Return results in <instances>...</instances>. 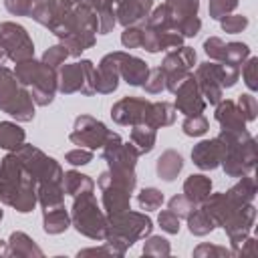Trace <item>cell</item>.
I'll return each instance as SVG.
<instances>
[{
  "instance_id": "6da1fadb",
  "label": "cell",
  "mask_w": 258,
  "mask_h": 258,
  "mask_svg": "<svg viewBox=\"0 0 258 258\" xmlns=\"http://www.w3.org/2000/svg\"><path fill=\"white\" fill-rule=\"evenodd\" d=\"M36 179L20 161V157L10 151L0 163V202L14 208L20 214H28L38 204Z\"/></svg>"
},
{
  "instance_id": "30bf717a",
  "label": "cell",
  "mask_w": 258,
  "mask_h": 258,
  "mask_svg": "<svg viewBox=\"0 0 258 258\" xmlns=\"http://www.w3.org/2000/svg\"><path fill=\"white\" fill-rule=\"evenodd\" d=\"M198 60V54L191 46H177V48H171L163 62H161V71L165 75V89L169 93H175V89L191 75V69Z\"/></svg>"
},
{
  "instance_id": "44dd1931",
  "label": "cell",
  "mask_w": 258,
  "mask_h": 258,
  "mask_svg": "<svg viewBox=\"0 0 258 258\" xmlns=\"http://www.w3.org/2000/svg\"><path fill=\"white\" fill-rule=\"evenodd\" d=\"M147 73H149V67H147V62L143 58L119 50V77L127 85L141 87L145 83V79H147Z\"/></svg>"
},
{
  "instance_id": "681fc988",
  "label": "cell",
  "mask_w": 258,
  "mask_h": 258,
  "mask_svg": "<svg viewBox=\"0 0 258 258\" xmlns=\"http://www.w3.org/2000/svg\"><path fill=\"white\" fill-rule=\"evenodd\" d=\"M194 208H196V204H191L183 194H181V196H173V198L169 200V210H171L177 218H187Z\"/></svg>"
},
{
  "instance_id": "5bb4252c",
  "label": "cell",
  "mask_w": 258,
  "mask_h": 258,
  "mask_svg": "<svg viewBox=\"0 0 258 258\" xmlns=\"http://www.w3.org/2000/svg\"><path fill=\"white\" fill-rule=\"evenodd\" d=\"M149 103L151 101L139 97H123L111 107V117L117 125H143Z\"/></svg>"
},
{
  "instance_id": "74e56055",
  "label": "cell",
  "mask_w": 258,
  "mask_h": 258,
  "mask_svg": "<svg viewBox=\"0 0 258 258\" xmlns=\"http://www.w3.org/2000/svg\"><path fill=\"white\" fill-rule=\"evenodd\" d=\"M216 71H218V79H220L222 89L234 87L238 77H240V67L230 64V62H216Z\"/></svg>"
},
{
  "instance_id": "ab89813d",
  "label": "cell",
  "mask_w": 258,
  "mask_h": 258,
  "mask_svg": "<svg viewBox=\"0 0 258 258\" xmlns=\"http://www.w3.org/2000/svg\"><path fill=\"white\" fill-rule=\"evenodd\" d=\"M238 4H240V0H210L208 12L214 20H222L224 16L232 14Z\"/></svg>"
},
{
  "instance_id": "4316f807",
  "label": "cell",
  "mask_w": 258,
  "mask_h": 258,
  "mask_svg": "<svg viewBox=\"0 0 258 258\" xmlns=\"http://www.w3.org/2000/svg\"><path fill=\"white\" fill-rule=\"evenodd\" d=\"M173 121H175V107L167 101H155V103H149L143 125H149L153 129H161V127L171 125Z\"/></svg>"
},
{
  "instance_id": "e575fe53",
  "label": "cell",
  "mask_w": 258,
  "mask_h": 258,
  "mask_svg": "<svg viewBox=\"0 0 258 258\" xmlns=\"http://www.w3.org/2000/svg\"><path fill=\"white\" fill-rule=\"evenodd\" d=\"M181 129H183V133L187 137H202V135L208 133L210 123L202 113L200 115H187L183 119V123H181Z\"/></svg>"
},
{
  "instance_id": "52a82bcc",
  "label": "cell",
  "mask_w": 258,
  "mask_h": 258,
  "mask_svg": "<svg viewBox=\"0 0 258 258\" xmlns=\"http://www.w3.org/2000/svg\"><path fill=\"white\" fill-rule=\"evenodd\" d=\"M56 89L62 95H95V64L89 58L60 64L56 73Z\"/></svg>"
},
{
  "instance_id": "4dcf8cb0",
  "label": "cell",
  "mask_w": 258,
  "mask_h": 258,
  "mask_svg": "<svg viewBox=\"0 0 258 258\" xmlns=\"http://www.w3.org/2000/svg\"><path fill=\"white\" fill-rule=\"evenodd\" d=\"M26 139L24 129L14 121H0V147L6 151H16Z\"/></svg>"
},
{
  "instance_id": "f907efd6",
  "label": "cell",
  "mask_w": 258,
  "mask_h": 258,
  "mask_svg": "<svg viewBox=\"0 0 258 258\" xmlns=\"http://www.w3.org/2000/svg\"><path fill=\"white\" fill-rule=\"evenodd\" d=\"M157 222H159L161 230L167 232V234H177V232H179V218H177L171 210H163V212H159Z\"/></svg>"
},
{
  "instance_id": "2e32d148",
  "label": "cell",
  "mask_w": 258,
  "mask_h": 258,
  "mask_svg": "<svg viewBox=\"0 0 258 258\" xmlns=\"http://www.w3.org/2000/svg\"><path fill=\"white\" fill-rule=\"evenodd\" d=\"M175 111H179V113H183L185 117L187 115H200V113H204L206 111V99L202 97V93H200V87H198V83H196V79H194V75H189L177 89H175Z\"/></svg>"
},
{
  "instance_id": "ba28073f",
  "label": "cell",
  "mask_w": 258,
  "mask_h": 258,
  "mask_svg": "<svg viewBox=\"0 0 258 258\" xmlns=\"http://www.w3.org/2000/svg\"><path fill=\"white\" fill-rule=\"evenodd\" d=\"M167 24L177 30L183 38L196 36L202 28V20L198 16L200 0H165L163 2Z\"/></svg>"
},
{
  "instance_id": "7c38bea8",
  "label": "cell",
  "mask_w": 258,
  "mask_h": 258,
  "mask_svg": "<svg viewBox=\"0 0 258 258\" xmlns=\"http://www.w3.org/2000/svg\"><path fill=\"white\" fill-rule=\"evenodd\" d=\"M113 131L107 129V125L91 115H81L75 119V127L69 135L71 143L83 147V149H91V151H97V149H103V145L107 143L109 135Z\"/></svg>"
},
{
  "instance_id": "277c9868",
  "label": "cell",
  "mask_w": 258,
  "mask_h": 258,
  "mask_svg": "<svg viewBox=\"0 0 258 258\" xmlns=\"http://www.w3.org/2000/svg\"><path fill=\"white\" fill-rule=\"evenodd\" d=\"M14 75L30 91L34 105L46 107L54 101V93L58 91L56 89V69L44 64L42 60H34V56H32L28 60L16 62Z\"/></svg>"
},
{
  "instance_id": "4fadbf2b",
  "label": "cell",
  "mask_w": 258,
  "mask_h": 258,
  "mask_svg": "<svg viewBox=\"0 0 258 258\" xmlns=\"http://www.w3.org/2000/svg\"><path fill=\"white\" fill-rule=\"evenodd\" d=\"M139 157V149L133 143H125L119 133H111L103 145V159L109 163V169H135Z\"/></svg>"
},
{
  "instance_id": "484cf974",
  "label": "cell",
  "mask_w": 258,
  "mask_h": 258,
  "mask_svg": "<svg viewBox=\"0 0 258 258\" xmlns=\"http://www.w3.org/2000/svg\"><path fill=\"white\" fill-rule=\"evenodd\" d=\"M183 169V157L175 151V149H165L159 157H157V163H155V171H157V177L163 179V181H173L179 171Z\"/></svg>"
},
{
  "instance_id": "11a10c76",
  "label": "cell",
  "mask_w": 258,
  "mask_h": 258,
  "mask_svg": "<svg viewBox=\"0 0 258 258\" xmlns=\"http://www.w3.org/2000/svg\"><path fill=\"white\" fill-rule=\"evenodd\" d=\"M73 2H77V4H85V6H91V8L97 10L105 0H73Z\"/></svg>"
},
{
  "instance_id": "9c48e42d",
  "label": "cell",
  "mask_w": 258,
  "mask_h": 258,
  "mask_svg": "<svg viewBox=\"0 0 258 258\" xmlns=\"http://www.w3.org/2000/svg\"><path fill=\"white\" fill-rule=\"evenodd\" d=\"M14 153L20 157V161L26 165V169L34 175L36 183H42V181H62L64 171L58 165V161L48 157L38 147L22 143Z\"/></svg>"
},
{
  "instance_id": "603a6c76",
  "label": "cell",
  "mask_w": 258,
  "mask_h": 258,
  "mask_svg": "<svg viewBox=\"0 0 258 258\" xmlns=\"http://www.w3.org/2000/svg\"><path fill=\"white\" fill-rule=\"evenodd\" d=\"M216 121L220 123V127L224 131H242L246 129V119L242 115V111L238 109L236 101H230V99H222L218 105H216Z\"/></svg>"
},
{
  "instance_id": "f6af8a7d",
  "label": "cell",
  "mask_w": 258,
  "mask_h": 258,
  "mask_svg": "<svg viewBox=\"0 0 258 258\" xmlns=\"http://www.w3.org/2000/svg\"><path fill=\"white\" fill-rule=\"evenodd\" d=\"M38 0H4V6L14 16H30Z\"/></svg>"
},
{
  "instance_id": "9a60e30c",
  "label": "cell",
  "mask_w": 258,
  "mask_h": 258,
  "mask_svg": "<svg viewBox=\"0 0 258 258\" xmlns=\"http://www.w3.org/2000/svg\"><path fill=\"white\" fill-rule=\"evenodd\" d=\"M115 12V20L121 26L143 24L151 14L153 0H109Z\"/></svg>"
},
{
  "instance_id": "816d5d0a",
  "label": "cell",
  "mask_w": 258,
  "mask_h": 258,
  "mask_svg": "<svg viewBox=\"0 0 258 258\" xmlns=\"http://www.w3.org/2000/svg\"><path fill=\"white\" fill-rule=\"evenodd\" d=\"M64 161L71 163V165H87V163L93 161V151H91V149H83V147L71 149V151L64 155Z\"/></svg>"
},
{
  "instance_id": "8fae6325",
  "label": "cell",
  "mask_w": 258,
  "mask_h": 258,
  "mask_svg": "<svg viewBox=\"0 0 258 258\" xmlns=\"http://www.w3.org/2000/svg\"><path fill=\"white\" fill-rule=\"evenodd\" d=\"M0 52L14 60H28L34 56V42L24 26L16 22H0Z\"/></svg>"
},
{
  "instance_id": "d590c367",
  "label": "cell",
  "mask_w": 258,
  "mask_h": 258,
  "mask_svg": "<svg viewBox=\"0 0 258 258\" xmlns=\"http://www.w3.org/2000/svg\"><path fill=\"white\" fill-rule=\"evenodd\" d=\"M143 254L145 256H157V258H161V256H169L171 254V246H169V242L165 240V238H161V236H147L145 238V244H143Z\"/></svg>"
},
{
  "instance_id": "5b68a950",
  "label": "cell",
  "mask_w": 258,
  "mask_h": 258,
  "mask_svg": "<svg viewBox=\"0 0 258 258\" xmlns=\"http://www.w3.org/2000/svg\"><path fill=\"white\" fill-rule=\"evenodd\" d=\"M0 111L14 117L18 123L34 119V101L30 91L16 79L14 71L0 64Z\"/></svg>"
},
{
  "instance_id": "bcb514c9",
  "label": "cell",
  "mask_w": 258,
  "mask_h": 258,
  "mask_svg": "<svg viewBox=\"0 0 258 258\" xmlns=\"http://www.w3.org/2000/svg\"><path fill=\"white\" fill-rule=\"evenodd\" d=\"M210 256L228 258V256H232V250H228L224 246H214V244H200L194 248V258H210Z\"/></svg>"
},
{
  "instance_id": "db71d44e",
  "label": "cell",
  "mask_w": 258,
  "mask_h": 258,
  "mask_svg": "<svg viewBox=\"0 0 258 258\" xmlns=\"http://www.w3.org/2000/svg\"><path fill=\"white\" fill-rule=\"evenodd\" d=\"M95 254H107V256H117L115 254V250L109 246V244H105V246H99V248H85V250H79V258L81 256H95Z\"/></svg>"
},
{
  "instance_id": "83f0119b",
  "label": "cell",
  "mask_w": 258,
  "mask_h": 258,
  "mask_svg": "<svg viewBox=\"0 0 258 258\" xmlns=\"http://www.w3.org/2000/svg\"><path fill=\"white\" fill-rule=\"evenodd\" d=\"M36 198L42 210H52L64 206V185L62 181H42L36 185Z\"/></svg>"
},
{
  "instance_id": "d6986e66",
  "label": "cell",
  "mask_w": 258,
  "mask_h": 258,
  "mask_svg": "<svg viewBox=\"0 0 258 258\" xmlns=\"http://www.w3.org/2000/svg\"><path fill=\"white\" fill-rule=\"evenodd\" d=\"M198 87H200V93L202 97L206 99V103L210 105H218L222 101V85H220V79H218V71H216V62L214 60H208V62H200L198 69H196V75H194Z\"/></svg>"
},
{
  "instance_id": "f35d334b",
  "label": "cell",
  "mask_w": 258,
  "mask_h": 258,
  "mask_svg": "<svg viewBox=\"0 0 258 258\" xmlns=\"http://www.w3.org/2000/svg\"><path fill=\"white\" fill-rule=\"evenodd\" d=\"M141 87H143V89H145V93H149V95H157V93L165 91V75H163L161 67L149 69L147 79H145V83H143Z\"/></svg>"
},
{
  "instance_id": "7dc6e473",
  "label": "cell",
  "mask_w": 258,
  "mask_h": 258,
  "mask_svg": "<svg viewBox=\"0 0 258 258\" xmlns=\"http://www.w3.org/2000/svg\"><path fill=\"white\" fill-rule=\"evenodd\" d=\"M224 46H226V42L220 36H210L208 40H204V50L210 56V60H214V62H222V58H224Z\"/></svg>"
},
{
  "instance_id": "60d3db41",
  "label": "cell",
  "mask_w": 258,
  "mask_h": 258,
  "mask_svg": "<svg viewBox=\"0 0 258 258\" xmlns=\"http://www.w3.org/2000/svg\"><path fill=\"white\" fill-rule=\"evenodd\" d=\"M244 69H242V79L246 83V87L250 91H258V58L256 56H248L244 62Z\"/></svg>"
},
{
  "instance_id": "f1b7e54d",
  "label": "cell",
  "mask_w": 258,
  "mask_h": 258,
  "mask_svg": "<svg viewBox=\"0 0 258 258\" xmlns=\"http://www.w3.org/2000/svg\"><path fill=\"white\" fill-rule=\"evenodd\" d=\"M71 226V214L67 212L64 206L52 208V210H42V228L46 234H62Z\"/></svg>"
},
{
  "instance_id": "7a4b0ae2",
  "label": "cell",
  "mask_w": 258,
  "mask_h": 258,
  "mask_svg": "<svg viewBox=\"0 0 258 258\" xmlns=\"http://www.w3.org/2000/svg\"><path fill=\"white\" fill-rule=\"evenodd\" d=\"M220 141L224 147L220 165L224 167L226 175L230 177H244L252 175L256 161H258V145L254 137L242 129V131H220Z\"/></svg>"
},
{
  "instance_id": "c3c4849f",
  "label": "cell",
  "mask_w": 258,
  "mask_h": 258,
  "mask_svg": "<svg viewBox=\"0 0 258 258\" xmlns=\"http://www.w3.org/2000/svg\"><path fill=\"white\" fill-rule=\"evenodd\" d=\"M121 44L125 48H139L141 46V24L125 26V30L121 32Z\"/></svg>"
},
{
  "instance_id": "e0dca14e",
  "label": "cell",
  "mask_w": 258,
  "mask_h": 258,
  "mask_svg": "<svg viewBox=\"0 0 258 258\" xmlns=\"http://www.w3.org/2000/svg\"><path fill=\"white\" fill-rule=\"evenodd\" d=\"M254 220H256V208H254L252 204H246V206L238 208V210L222 224L224 232H226L228 238H230L232 248H236V246L250 234V230H252V226H254Z\"/></svg>"
},
{
  "instance_id": "d6a6232c",
  "label": "cell",
  "mask_w": 258,
  "mask_h": 258,
  "mask_svg": "<svg viewBox=\"0 0 258 258\" xmlns=\"http://www.w3.org/2000/svg\"><path fill=\"white\" fill-rule=\"evenodd\" d=\"M185 220H187V230H189L194 236H208V234L214 232V228H216L214 220L206 214V210H204L202 206H196V208L189 212V216H187Z\"/></svg>"
},
{
  "instance_id": "ffe728a7",
  "label": "cell",
  "mask_w": 258,
  "mask_h": 258,
  "mask_svg": "<svg viewBox=\"0 0 258 258\" xmlns=\"http://www.w3.org/2000/svg\"><path fill=\"white\" fill-rule=\"evenodd\" d=\"M222 153H224V147H222L220 137L204 139V141H200L198 145H194V149H191V161H194V165H198L200 169L212 171V169L220 167Z\"/></svg>"
},
{
  "instance_id": "ac0fdd59",
  "label": "cell",
  "mask_w": 258,
  "mask_h": 258,
  "mask_svg": "<svg viewBox=\"0 0 258 258\" xmlns=\"http://www.w3.org/2000/svg\"><path fill=\"white\" fill-rule=\"evenodd\" d=\"M119 50L109 52L101 58L99 67L95 69V93L111 95L119 87Z\"/></svg>"
},
{
  "instance_id": "8d00e7d4",
  "label": "cell",
  "mask_w": 258,
  "mask_h": 258,
  "mask_svg": "<svg viewBox=\"0 0 258 258\" xmlns=\"http://www.w3.org/2000/svg\"><path fill=\"white\" fill-rule=\"evenodd\" d=\"M137 202H139V208L145 210V212H151V210H157L161 208L163 204V194L157 189V187H143L137 196Z\"/></svg>"
},
{
  "instance_id": "ee69618b",
  "label": "cell",
  "mask_w": 258,
  "mask_h": 258,
  "mask_svg": "<svg viewBox=\"0 0 258 258\" xmlns=\"http://www.w3.org/2000/svg\"><path fill=\"white\" fill-rule=\"evenodd\" d=\"M220 24H222V30H224V32H228V34H238V32H242V30L248 26V18H246L244 14H228V16H224V18L220 20Z\"/></svg>"
},
{
  "instance_id": "7402d4cb",
  "label": "cell",
  "mask_w": 258,
  "mask_h": 258,
  "mask_svg": "<svg viewBox=\"0 0 258 258\" xmlns=\"http://www.w3.org/2000/svg\"><path fill=\"white\" fill-rule=\"evenodd\" d=\"M101 191H103V208H105L107 216L129 210L133 191H129L127 187L117 185V183H105V185H101Z\"/></svg>"
},
{
  "instance_id": "836d02e7",
  "label": "cell",
  "mask_w": 258,
  "mask_h": 258,
  "mask_svg": "<svg viewBox=\"0 0 258 258\" xmlns=\"http://www.w3.org/2000/svg\"><path fill=\"white\" fill-rule=\"evenodd\" d=\"M248 56H250V46L248 44H244V42H226L222 62H230V64L240 67Z\"/></svg>"
},
{
  "instance_id": "f546056e",
  "label": "cell",
  "mask_w": 258,
  "mask_h": 258,
  "mask_svg": "<svg viewBox=\"0 0 258 258\" xmlns=\"http://www.w3.org/2000/svg\"><path fill=\"white\" fill-rule=\"evenodd\" d=\"M62 185H64V194H69V196H73V198L95 189V181H93L89 175H85V173H81V171H77V169L64 171Z\"/></svg>"
},
{
  "instance_id": "9f6ffc18",
  "label": "cell",
  "mask_w": 258,
  "mask_h": 258,
  "mask_svg": "<svg viewBox=\"0 0 258 258\" xmlns=\"http://www.w3.org/2000/svg\"><path fill=\"white\" fill-rule=\"evenodd\" d=\"M0 256H8V246L4 240H0Z\"/></svg>"
},
{
  "instance_id": "7bdbcfd3",
  "label": "cell",
  "mask_w": 258,
  "mask_h": 258,
  "mask_svg": "<svg viewBox=\"0 0 258 258\" xmlns=\"http://www.w3.org/2000/svg\"><path fill=\"white\" fill-rule=\"evenodd\" d=\"M236 105L242 111V115H244L246 121H254L256 119V115H258V101H256L254 95H250V93L240 95L238 101H236Z\"/></svg>"
},
{
  "instance_id": "f5cc1de1",
  "label": "cell",
  "mask_w": 258,
  "mask_h": 258,
  "mask_svg": "<svg viewBox=\"0 0 258 258\" xmlns=\"http://www.w3.org/2000/svg\"><path fill=\"white\" fill-rule=\"evenodd\" d=\"M258 254V240L246 236L236 248H232V256H256Z\"/></svg>"
},
{
  "instance_id": "8992f818",
  "label": "cell",
  "mask_w": 258,
  "mask_h": 258,
  "mask_svg": "<svg viewBox=\"0 0 258 258\" xmlns=\"http://www.w3.org/2000/svg\"><path fill=\"white\" fill-rule=\"evenodd\" d=\"M71 224L75 230L91 240H103L107 232V214L99 208L93 191L81 194L73 202Z\"/></svg>"
},
{
  "instance_id": "3957f363",
  "label": "cell",
  "mask_w": 258,
  "mask_h": 258,
  "mask_svg": "<svg viewBox=\"0 0 258 258\" xmlns=\"http://www.w3.org/2000/svg\"><path fill=\"white\" fill-rule=\"evenodd\" d=\"M153 222L149 216L141 212H119L113 216H107V232H105V244H109L117 256H123L137 240H143L151 234Z\"/></svg>"
},
{
  "instance_id": "b9f144b4",
  "label": "cell",
  "mask_w": 258,
  "mask_h": 258,
  "mask_svg": "<svg viewBox=\"0 0 258 258\" xmlns=\"http://www.w3.org/2000/svg\"><path fill=\"white\" fill-rule=\"evenodd\" d=\"M67 58H69V50L60 42L54 44V46H50V48H46L44 54H42V62L48 64V67H52V69H58Z\"/></svg>"
},
{
  "instance_id": "cb8c5ba5",
  "label": "cell",
  "mask_w": 258,
  "mask_h": 258,
  "mask_svg": "<svg viewBox=\"0 0 258 258\" xmlns=\"http://www.w3.org/2000/svg\"><path fill=\"white\" fill-rule=\"evenodd\" d=\"M210 194H212V179L204 173H191L183 181V196L196 206L204 204L210 198Z\"/></svg>"
},
{
  "instance_id": "6f0895ef",
  "label": "cell",
  "mask_w": 258,
  "mask_h": 258,
  "mask_svg": "<svg viewBox=\"0 0 258 258\" xmlns=\"http://www.w3.org/2000/svg\"><path fill=\"white\" fill-rule=\"evenodd\" d=\"M2 216H4V214H2V210H0V222H2Z\"/></svg>"
},
{
  "instance_id": "1f68e13d",
  "label": "cell",
  "mask_w": 258,
  "mask_h": 258,
  "mask_svg": "<svg viewBox=\"0 0 258 258\" xmlns=\"http://www.w3.org/2000/svg\"><path fill=\"white\" fill-rule=\"evenodd\" d=\"M131 143L139 149L141 155L149 153L155 147V139H157V129L149 127V125H133L131 127Z\"/></svg>"
},
{
  "instance_id": "d4e9b609",
  "label": "cell",
  "mask_w": 258,
  "mask_h": 258,
  "mask_svg": "<svg viewBox=\"0 0 258 258\" xmlns=\"http://www.w3.org/2000/svg\"><path fill=\"white\" fill-rule=\"evenodd\" d=\"M6 246H8V256H16V258H32V256L40 258L44 254L34 244V240L24 232H12Z\"/></svg>"
}]
</instances>
